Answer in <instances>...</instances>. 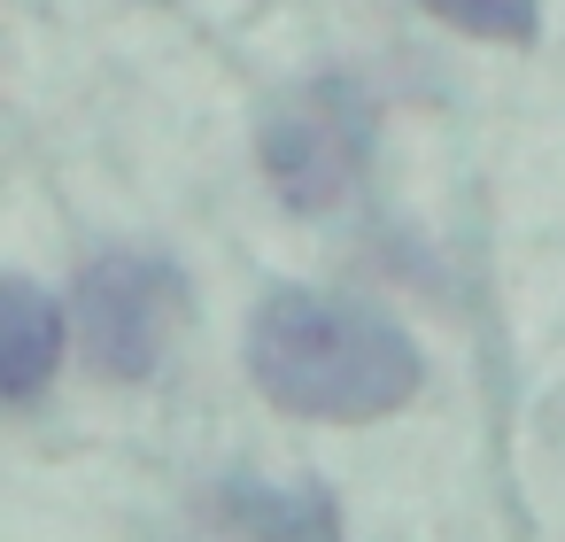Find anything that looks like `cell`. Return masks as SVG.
<instances>
[{"label":"cell","instance_id":"obj_1","mask_svg":"<svg viewBox=\"0 0 565 542\" xmlns=\"http://www.w3.org/2000/svg\"><path fill=\"white\" fill-rule=\"evenodd\" d=\"M248 372L279 411H302V418H380L418 395L411 333L364 302L310 295V287L264 295L248 326Z\"/></svg>","mask_w":565,"mask_h":542},{"label":"cell","instance_id":"obj_2","mask_svg":"<svg viewBox=\"0 0 565 542\" xmlns=\"http://www.w3.org/2000/svg\"><path fill=\"white\" fill-rule=\"evenodd\" d=\"M380 109L356 78H310L264 117V179L287 210L326 217L341 210L372 171Z\"/></svg>","mask_w":565,"mask_h":542},{"label":"cell","instance_id":"obj_4","mask_svg":"<svg viewBox=\"0 0 565 542\" xmlns=\"http://www.w3.org/2000/svg\"><path fill=\"white\" fill-rule=\"evenodd\" d=\"M0 395L9 403H32L47 387V372L63 364V310L32 287V279H9L0 295Z\"/></svg>","mask_w":565,"mask_h":542},{"label":"cell","instance_id":"obj_6","mask_svg":"<svg viewBox=\"0 0 565 542\" xmlns=\"http://www.w3.org/2000/svg\"><path fill=\"white\" fill-rule=\"evenodd\" d=\"M418 9H434L441 24H457V32H472V40H534V24H542V0H418Z\"/></svg>","mask_w":565,"mask_h":542},{"label":"cell","instance_id":"obj_3","mask_svg":"<svg viewBox=\"0 0 565 542\" xmlns=\"http://www.w3.org/2000/svg\"><path fill=\"white\" fill-rule=\"evenodd\" d=\"M186 318V279L163 256H102L78 279V333L86 357L109 380H148L171 349V326Z\"/></svg>","mask_w":565,"mask_h":542},{"label":"cell","instance_id":"obj_5","mask_svg":"<svg viewBox=\"0 0 565 542\" xmlns=\"http://www.w3.org/2000/svg\"><path fill=\"white\" fill-rule=\"evenodd\" d=\"M225 519H233V527H264V534H310V527L333 534V527H341L318 488L279 496V488H264V480H233V488H225Z\"/></svg>","mask_w":565,"mask_h":542}]
</instances>
